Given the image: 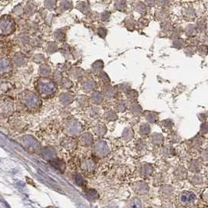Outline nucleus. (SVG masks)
Instances as JSON below:
<instances>
[{
  "instance_id": "f257e3e1",
  "label": "nucleus",
  "mask_w": 208,
  "mask_h": 208,
  "mask_svg": "<svg viewBox=\"0 0 208 208\" xmlns=\"http://www.w3.org/2000/svg\"><path fill=\"white\" fill-rule=\"evenodd\" d=\"M37 90L42 97H49L56 91L55 83L47 78H41L37 81Z\"/></svg>"
},
{
  "instance_id": "f03ea898",
  "label": "nucleus",
  "mask_w": 208,
  "mask_h": 208,
  "mask_svg": "<svg viewBox=\"0 0 208 208\" xmlns=\"http://www.w3.org/2000/svg\"><path fill=\"white\" fill-rule=\"evenodd\" d=\"M21 101L28 108H35L41 104L37 96L31 92L28 94H26V93L23 94L21 97Z\"/></svg>"
},
{
  "instance_id": "7ed1b4c3",
  "label": "nucleus",
  "mask_w": 208,
  "mask_h": 208,
  "mask_svg": "<svg viewBox=\"0 0 208 208\" xmlns=\"http://www.w3.org/2000/svg\"><path fill=\"white\" fill-rule=\"evenodd\" d=\"M15 30V24L10 17L4 16L1 19V31L2 34H10Z\"/></svg>"
},
{
  "instance_id": "20e7f679",
  "label": "nucleus",
  "mask_w": 208,
  "mask_h": 208,
  "mask_svg": "<svg viewBox=\"0 0 208 208\" xmlns=\"http://www.w3.org/2000/svg\"><path fill=\"white\" fill-rule=\"evenodd\" d=\"M196 200V196L195 194L190 192H183L180 194L179 200V203L182 206H188L191 204L192 203L194 202V200Z\"/></svg>"
},
{
  "instance_id": "39448f33",
  "label": "nucleus",
  "mask_w": 208,
  "mask_h": 208,
  "mask_svg": "<svg viewBox=\"0 0 208 208\" xmlns=\"http://www.w3.org/2000/svg\"><path fill=\"white\" fill-rule=\"evenodd\" d=\"M109 151V149L106 143L102 141H98L94 145V152L99 157H103L106 155Z\"/></svg>"
},
{
  "instance_id": "423d86ee",
  "label": "nucleus",
  "mask_w": 208,
  "mask_h": 208,
  "mask_svg": "<svg viewBox=\"0 0 208 208\" xmlns=\"http://www.w3.org/2000/svg\"><path fill=\"white\" fill-rule=\"evenodd\" d=\"M66 130L70 134H73V135L78 134L81 131V126L76 121L72 120L69 122L68 124L66 125Z\"/></svg>"
},
{
  "instance_id": "0eeeda50",
  "label": "nucleus",
  "mask_w": 208,
  "mask_h": 208,
  "mask_svg": "<svg viewBox=\"0 0 208 208\" xmlns=\"http://www.w3.org/2000/svg\"><path fill=\"white\" fill-rule=\"evenodd\" d=\"M134 190L136 193L144 195L148 193V186L144 182H138L134 185Z\"/></svg>"
},
{
  "instance_id": "6e6552de",
  "label": "nucleus",
  "mask_w": 208,
  "mask_h": 208,
  "mask_svg": "<svg viewBox=\"0 0 208 208\" xmlns=\"http://www.w3.org/2000/svg\"><path fill=\"white\" fill-rule=\"evenodd\" d=\"M81 142L83 146H90V145L92 144L93 143L92 136L89 133H86L84 135H83L81 138Z\"/></svg>"
},
{
  "instance_id": "1a4fd4ad",
  "label": "nucleus",
  "mask_w": 208,
  "mask_h": 208,
  "mask_svg": "<svg viewBox=\"0 0 208 208\" xmlns=\"http://www.w3.org/2000/svg\"><path fill=\"white\" fill-rule=\"evenodd\" d=\"M103 69V62L102 61H97L92 65L93 72L95 73H99Z\"/></svg>"
},
{
  "instance_id": "9d476101",
  "label": "nucleus",
  "mask_w": 208,
  "mask_h": 208,
  "mask_svg": "<svg viewBox=\"0 0 208 208\" xmlns=\"http://www.w3.org/2000/svg\"><path fill=\"white\" fill-rule=\"evenodd\" d=\"M152 168L149 165H144L141 168V175L144 177H147L152 173Z\"/></svg>"
},
{
  "instance_id": "9b49d317",
  "label": "nucleus",
  "mask_w": 208,
  "mask_h": 208,
  "mask_svg": "<svg viewBox=\"0 0 208 208\" xmlns=\"http://www.w3.org/2000/svg\"><path fill=\"white\" fill-rule=\"evenodd\" d=\"M145 117H146V119L150 122H155L157 119V116L154 111H146Z\"/></svg>"
},
{
  "instance_id": "f8f14e48",
  "label": "nucleus",
  "mask_w": 208,
  "mask_h": 208,
  "mask_svg": "<svg viewBox=\"0 0 208 208\" xmlns=\"http://www.w3.org/2000/svg\"><path fill=\"white\" fill-rule=\"evenodd\" d=\"M130 111L135 116H139L141 113V107L137 103H133L130 106Z\"/></svg>"
},
{
  "instance_id": "ddd939ff",
  "label": "nucleus",
  "mask_w": 208,
  "mask_h": 208,
  "mask_svg": "<svg viewBox=\"0 0 208 208\" xmlns=\"http://www.w3.org/2000/svg\"><path fill=\"white\" fill-rule=\"evenodd\" d=\"M60 101L62 104L67 105V104L71 103L73 101V97L68 94H64L60 96Z\"/></svg>"
},
{
  "instance_id": "4468645a",
  "label": "nucleus",
  "mask_w": 208,
  "mask_h": 208,
  "mask_svg": "<svg viewBox=\"0 0 208 208\" xmlns=\"http://www.w3.org/2000/svg\"><path fill=\"white\" fill-rule=\"evenodd\" d=\"M105 119H107L108 121H112V120H116L117 119V115H116L113 111H105V115H104Z\"/></svg>"
},
{
  "instance_id": "2eb2a0df",
  "label": "nucleus",
  "mask_w": 208,
  "mask_h": 208,
  "mask_svg": "<svg viewBox=\"0 0 208 208\" xmlns=\"http://www.w3.org/2000/svg\"><path fill=\"white\" fill-rule=\"evenodd\" d=\"M91 99H92V101L95 104H100L101 103V101L103 100V97L102 95L101 94V93L99 92H95L91 96Z\"/></svg>"
},
{
  "instance_id": "dca6fc26",
  "label": "nucleus",
  "mask_w": 208,
  "mask_h": 208,
  "mask_svg": "<svg viewBox=\"0 0 208 208\" xmlns=\"http://www.w3.org/2000/svg\"><path fill=\"white\" fill-rule=\"evenodd\" d=\"M133 133L132 130L130 128H126L124 130V132L122 133V137L125 140H130L133 138Z\"/></svg>"
},
{
  "instance_id": "f3484780",
  "label": "nucleus",
  "mask_w": 208,
  "mask_h": 208,
  "mask_svg": "<svg viewBox=\"0 0 208 208\" xmlns=\"http://www.w3.org/2000/svg\"><path fill=\"white\" fill-rule=\"evenodd\" d=\"M106 131H107V129H106V127H105V126H103V125H98V126L94 128L95 133L97 134V135H98V136H102V135H104V134L106 133Z\"/></svg>"
},
{
  "instance_id": "a211bd4d",
  "label": "nucleus",
  "mask_w": 208,
  "mask_h": 208,
  "mask_svg": "<svg viewBox=\"0 0 208 208\" xmlns=\"http://www.w3.org/2000/svg\"><path fill=\"white\" fill-rule=\"evenodd\" d=\"M140 134L142 136H145V135H148L150 133V127L147 124H143L142 126H140Z\"/></svg>"
},
{
  "instance_id": "6ab92c4d",
  "label": "nucleus",
  "mask_w": 208,
  "mask_h": 208,
  "mask_svg": "<svg viewBox=\"0 0 208 208\" xmlns=\"http://www.w3.org/2000/svg\"><path fill=\"white\" fill-rule=\"evenodd\" d=\"M152 142L154 143L155 144L157 145L161 144V143L163 142V136H161V134H155V135L152 136Z\"/></svg>"
},
{
  "instance_id": "aec40b11",
  "label": "nucleus",
  "mask_w": 208,
  "mask_h": 208,
  "mask_svg": "<svg viewBox=\"0 0 208 208\" xmlns=\"http://www.w3.org/2000/svg\"><path fill=\"white\" fill-rule=\"evenodd\" d=\"M51 163H52V165H53L54 167L56 168L59 169V170H60V171H64V169H65V165H64V164L62 163V161H51Z\"/></svg>"
},
{
  "instance_id": "412c9836",
  "label": "nucleus",
  "mask_w": 208,
  "mask_h": 208,
  "mask_svg": "<svg viewBox=\"0 0 208 208\" xmlns=\"http://www.w3.org/2000/svg\"><path fill=\"white\" fill-rule=\"evenodd\" d=\"M83 89H84L86 91H90L94 88L95 84L94 82H92V81H87V82L84 83H83Z\"/></svg>"
},
{
  "instance_id": "4be33fe9",
  "label": "nucleus",
  "mask_w": 208,
  "mask_h": 208,
  "mask_svg": "<svg viewBox=\"0 0 208 208\" xmlns=\"http://www.w3.org/2000/svg\"><path fill=\"white\" fill-rule=\"evenodd\" d=\"M40 74H41L42 76H48L51 73V69L50 67H48V66H41L40 68Z\"/></svg>"
},
{
  "instance_id": "5701e85b",
  "label": "nucleus",
  "mask_w": 208,
  "mask_h": 208,
  "mask_svg": "<svg viewBox=\"0 0 208 208\" xmlns=\"http://www.w3.org/2000/svg\"><path fill=\"white\" fill-rule=\"evenodd\" d=\"M130 208H141V201L138 198H135L130 204Z\"/></svg>"
},
{
  "instance_id": "b1692460",
  "label": "nucleus",
  "mask_w": 208,
  "mask_h": 208,
  "mask_svg": "<svg viewBox=\"0 0 208 208\" xmlns=\"http://www.w3.org/2000/svg\"><path fill=\"white\" fill-rule=\"evenodd\" d=\"M138 97V93L135 91H130L127 92V97L131 101H135L136 97Z\"/></svg>"
},
{
  "instance_id": "393cba45",
  "label": "nucleus",
  "mask_w": 208,
  "mask_h": 208,
  "mask_svg": "<svg viewBox=\"0 0 208 208\" xmlns=\"http://www.w3.org/2000/svg\"><path fill=\"white\" fill-rule=\"evenodd\" d=\"M83 73V70H81V68H76L72 72V75L74 78H78V77L82 76Z\"/></svg>"
},
{
  "instance_id": "a878e982",
  "label": "nucleus",
  "mask_w": 208,
  "mask_h": 208,
  "mask_svg": "<svg viewBox=\"0 0 208 208\" xmlns=\"http://www.w3.org/2000/svg\"><path fill=\"white\" fill-rule=\"evenodd\" d=\"M136 11L140 12V13H143V12H145V10H146V6H145L144 4L142 3V2H138L137 5L136 6Z\"/></svg>"
},
{
  "instance_id": "bb28decb",
  "label": "nucleus",
  "mask_w": 208,
  "mask_h": 208,
  "mask_svg": "<svg viewBox=\"0 0 208 208\" xmlns=\"http://www.w3.org/2000/svg\"><path fill=\"white\" fill-rule=\"evenodd\" d=\"M116 108H117V110L119 111H120V112H122V111H125L126 108V103H125V102H123V101H120V102H119V103H118L117 106H116Z\"/></svg>"
},
{
  "instance_id": "cd10ccee",
  "label": "nucleus",
  "mask_w": 208,
  "mask_h": 208,
  "mask_svg": "<svg viewBox=\"0 0 208 208\" xmlns=\"http://www.w3.org/2000/svg\"><path fill=\"white\" fill-rule=\"evenodd\" d=\"M99 79H100V81L103 83H106L109 82V78H108V76L107 74L105 73H101V74L100 75Z\"/></svg>"
},
{
  "instance_id": "c85d7f7f",
  "label": "nucleus",
  "mask_w": 208,
  "mask_h": 208,
  "mask_svg": "<svg viewBox=\"0 0 208 208\" xmlns=\"http://www.w3.org/2000/svg\"><path fill=\"white\" fill-rule=\"evenodd\" d=\"M72 82L69 80V79H64L63 82H62V86H63V87L65 89H69L70 88V87H72Z\"/></svg>"
},
{
  "instance_id": "c756f323",
  "label": "nucleus",
  "mask_w": 208,
  "mask_h": 208,
  "mask_svg": "<svg viewBox=\"0 0 208 208\" xmlns=\"http://www.w3.org/2000/svg\"><path fill=\"white\" fill-rule=\"evenodd\" d=\"M126 3L124 2H117L116 3V7L118 10L122 11L123 9H126Z\"/></svg>"
},
{
  "instance_id": "7c9ffc66",
  "label": "nucleus",
  "mask_w": 208,
  "mask_h": 208,
  "mask_svg": "<svg viewBox=\"0 0 208 208\" xmlns=\"http://www.w3.org/2000/svg\"><path fill=\"white\" fill-rule=\"evenodd\" d=\"M56 49H57V45H55L54 43H48L47 47V50L48 52L52 53V52H56Z\"/></svg>"
},
{
  "instance_id": "2f4dec72",
  "label": "nucleus",
  "mask_w": 208,
  "mask_h": 208,
  "mask_svg": "<svg viewBox=\"0 0 208 208\" xmlns=\"http://www.w3.org/2000/svg\"><path fill=\"white\" fill-rule=\"evenodd\" d=\"M105 93H106L105 94L107 95V96L111 97V96H113L114 94H115V90L111 87H108L105 90Z\"/></svg>"
},
{
  "instance_id": "473e14b6",
  "label": "nucleus",
  "mask_w": 208,
  "mask_h": 208,
  "mask_svg": "<svg viewBox=\"0 0 208 208\" xmlns=\"http://www.w3.org/2000/svg\"><path fill=\"white\" fill-rule=\"evenodd\" d=\"M23 62H24V59L22 58V56H16V57H15V59H14L15 63L17 64V65H22V64L23 63Z\"/></svg>"
},
{
  "instance_id": "72a5a7b5",
  "label": "nucleus",
  "mask_w": 208,
  "mask_h": 208,
  "mask_svg": "<svg viewBox=\"0 0 208 208\" xmlns=\"http://www.w3.org/2000/svg\"><path fill=\"white\" fill-rule=\"evenodd\" d=\"M126 26L127 28H129V26H130V27H132V28L133 29L134 22H133V18H126Z\"/></svg>"
},
{
  "instance_id": "f704fd0d",
  "label": "nucleus",
  "mask_w": 208,
  "mask_h": 208,
  "mask_svg": "<svg viewBox=\"0 0 208 208\" xmlns=\"http://www.w3.org/2000/svg\"><path fill=\"white\" fill-rule=\"evenodd\" d=\"M106 34H107V31L105 28H100L98 30V35L100 37H102V38H104Z\"/></svg>"
},
{
  "instance_id": "c9c22d12",
  "label": "nucleus",
  "mask_w": 208,
  "mask_h": 208,
  "mask_svg": "<svg viewBox=\"0 0 208 208\" xmlns=\"http://www.w3.org/2000/svg\"><path fill=\"white\" fill-rule=\"evenodd\" d=\"M76 182L79 185H83V178L81 177V175H76Z\"/></svg>"
},
{
  "instance_id": "e433bc0d",
  "label": "nucleus",
  "mask_w": 208,
  "mask_h": 208,
  "mask_svg": "<svg viewBox=\"0 0 208 208\" xmlns=\"http://www.w3.org/2000/svg\"><path fill=\"white\" fill-rule=\"evenodd\" d=\"M55 3H56V2H52V1H47V2H45V4L46 7L48 9H51V10L53 8V6H54V5H55Z\"/></svg>"
},
{
  "instance_id": "4c0bfd02",
  "label": "nucleus",
  "mask_w": 208,
  "mask_h": 208,
  "mask_svg": "<svg viewBox=\"0 0 208 208\" xmlns=\"http://www.w3.org/2000/svg\"><path fill=\"white\" fill-rule=\"evenodd\" d=\"M110 13L108 12H104L102 14H101V20L102 21H106L109 18Z\"/></svg>"
},
{
  "instance_id": "58836bf2",
  "label": "nucleus",
  "mask_w": 208,
  "mask_h": 208,
  "mask_svg": "<svg viewBox=\"0 0 208 208\" xmlns=\"http://www.w3.org/2000/svg\"><path fill=\"white\" fill-rule=\"evenodd\" d=\"M206 193H208V190H207ZM204 198L206 199V200H208V195H206V194H204Z\"/></svg>"
}]
</instances>
